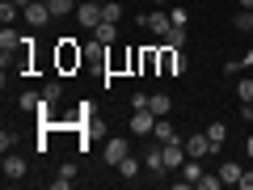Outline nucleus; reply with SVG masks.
I'll use <instances>...</instances> for the list:
<instances>
[{"instance_id": "28", "label": "nucleus", "mask_w": 253, "mask_h": 190, "mask_svg": "<svg viewBox=\"0 0 253 190\" xmlns=\"http://www.w3.org/2000/svg\"><path fill=\"white\" fill-rule=\"evenodd\" d=\"M101 13H106V21H114V26H118V17H123V4H114V0H110V4H101Z\"/></svg>"}, {"instance_id": "26", "label": "nucleus", "mask_w": 253, "mask_h": 190, "mask_svg": "<svg viewBox=\"0 0 253 190\" xmlns=\"http://www.w3.org/2000/svg\"><path fill=\"white\" fill-rule=\"evenodd\" d=\"M194 186H199V190H219L224 182H219V173H203V178L194 182Z\"/></svg>"}, {"instance_id": "30", "label": "nucleus", "mask_w": 253, "mask_h": 190, "mask_svg": "<svg viewBox=\"0 0 253 190\" xmlns=\"http://www.w3.org/2000/svg\"><path fill=\"white\" fill-rule=\"evenodd\" d=\"M169 17H173V26H186V21H190L186 9H169Z\"/></svg>"}, {"instance_id": "23", "label": "nucleus", "mask_w": 253, "mask_h": 190, "mask_svg": "<svg viewBox=\"0 0 253 190\" xmlns=\"http://www.w3.org/2000/svg\"><path fill=\"white\" fill-rule=\"evenodd\" d=\"M207 136H211V144H215V152H219V144H224V136H228V123H211Z\"/></svg>"}, {"instance_id": "17", "label": "nucleus", "mask_w": 253, "mask_h": 190, "mask_svg": "<svg viewBox=\"0 0 253 190\" xmlns=\"http://www.w3.org/2000/svg\"><path fill=\"white\" fill-rule=\"evenodd\" d=\"M199 178H203V165H199V156H190V161L181 165V182H190V186H194Z\"/></svg>"}, {"instance_id": "1", "label": "nucleus", "mask_w": 253, "mask_h": 190, "mask_svg": "<svg viewBox=\"0 0 253 190\" xmlns=\"http://www.w3.org/2000/svg\"><path fill=\"white\" fill-rule=\"evenodd\" d=\"M186 72V55H181V47H165L161 51V76H181Z\"/></svg>"}, {"instance_id": "3", "label": "nucleus", "mask_w": 253, "mask_h": 190, "mask_svg": "<svg viewBox=\"0 0 253 190\" xmlns=\"http://www.w3.org/2000/svg\"><path fill=\"white\" fill-rule=\"evenodd\" d=\"M84 51L72 43V38H59V68H81Z\"/></svg>"}, {"instance_id": "14", "label": "nucleus", "mask_w": 253, "mask_h": 190, "mask_svg": "<svg viewBox=\"0 0 253 190\" xmlns=\"http://www.w3.org/2000/svg\"><path fill=\"white\" fill-rule=\"evenodd\" d=\"M148 110H152L156 118H161V114H169V110H173V101H169V93H152V97H148Z\"/></svg>"}, {"instance_id": "34", "label": "nucleus", "mask_w": 253, "mask_h": 190, "mask_svg": "<svg viewBox=\"0 0 253 190\" xmlns=\"http://www.w3.org/2000/svg\"><path fill=\"white\" fill-rule=\"evenodd\" d=\"M152 4H165V0H152Z\"/></svg>"}, {"instance_id": "16", "label": "nucleus", "mask_w": 253, "mask_h": 190, "mask_svg": "<svg viewBox=\"0 0 253 190\" xmlns=\"http://www.w3.org/2000/svg\"><path fill=\"white\" fill-rule=\"evenodd\" d=\"M21 43H26V38H17V30H13V26L0 30V51H4V55H9L13 47H21Z\"/></svg>"}, {"instance_id": "6", "label": "nucleus", "mask_w": 253, "mask_h": 190, "mask_svg": "<svg viewBox=\"0 0 253 190\" xmlns=\"http://www.w3.org/2000/svg\"><path fill=\"white\" fill-rule=\"evenodd\" d=\"M152 127H156V114L152 110H135V114H131V131H135V136H152Z\"/></svg>"}, {"instance_id": "31", "label": "nucleus", "mask_w": 253, "mask_h": 190, "mask_svg": "<svg viewBox=\"0 0 253 190\" xmlns=\"http://www.w3.org/2000/svg\"><path fill=\"white\" fill-rule=\"evenodd\" d=\"M245 152H249V161H253V136H249V140H245Z\"/></svg>"}, {"instance_id": "10", "label": "nucleus", "mask_w": 253, "mask_h": 190, "mask_svg": "<svg viewBox=\"0 0 253 190\" xmlns=\"http://www.w3.org/2000/svg\"><path fill=\"white\" fill-rule=\"evenodd\" d=\"M76 21H81V26H101V21H106V13H101V4H81V9H76Z\"/></svg>"}, {"instance_id": "32", "label": "nucleus", "mask_w": 253, "mask_h": 190, "mask_svg": "<svg viewBox=\"0 0 253 190\" xmlns=\"http://www.w3.org/2000/svg\"><path fill=\"white\" fill-rule=\"evenodd\" d=\"M13 4H21V9H26V4H34V0H13Z\"/></svg>"}, {"instance_id": "12", "label": "nucleus", "mask_w": 253, "mask_h": 190, "mask_svg": "<svg viewBox=\"0 0 253 190\" xmlns=\"http://www.w3.org/2000/svg\"><path fill=\"white\" fill-rule=\"evenodd\" d=\"M123 156H131V144H126V140H110L106 144V165H118Z\"/></svg>"}, {"instance_id": "21", "label": "nucleus", "mask_w": 253, "mask_h": 190, "mask_svg": "<svg viewBox=\"0 0 253 190\" xmlns=\"http://www.w3.org/2000/svg\"><path fill=\"white\" fill-rule=\"evenodd\" d=\"M114 169L123 173V178H135V173H139V161H135V156H123V161H118Z\"/></svg>"}, {"instance_id": "13", "label": "nucleus", "mask_w": 253, "mask_h": 190, "mask_svg": "<svg viewBox=\"0 0 253 190\" xmlns=\"http://www.w3.org/2000/svg\"><path fill=\"white\" fill-rule=\"evenodd\" d=\"M93 38H97L101 47H114V43H118V30H114V21H101V26H93Z\"/></svg>"}, {"instance_id": "20", "label": "nucleus", "mask_w": 253, "mask_h": 190, "mask_svg": "<svg viewBox=\"0 0 253 190\" xmlns=\"http://www.w3.org/2000/svg\"><path fill=\"white\" fill-rule=\"evenodd\" d=\"M46 4H51L55 17H68V13H76V0H46Z\"/></svg>"}, {"instance_id": "25", "label": "nucleus", "mask_w": 253, "mask_h": 190, "mask_svg": "<svg viewBox=\"0 0 253 190\" xmlns=\"http://www.w3.org/2000/svg\"><path fill=\"white\" fill-rule=\"evenodd\" d=\"M59 93H63L59 81H46V85H42V101H46V106H51V101H59Z\"/></svg>"}, {"instance_id": "2", "label": "nucleus", "mask_w": 253, "mask_h": 190, "mask_svg": "<svg viewBox=\"0 0 253 190\" xmlns=\"http://www.w3.org/2000/svg\"><path fill=\"white\" fill-rule=\"evenodd\" d=\"M51 17H55V13H51V4H46V0H34V4H26V26H30V30H42Z\"/></svg>"}, {"instance_id": "27", "label": "nucleus", "mask_w": 253, "mask_h": 190, "mask_svg": "<svg viewBox=\"0 0 253 190\" xmlns=\"http://www.w3.org/2000/svg\"><path fill=\"white\" fill-rule=\"evenodd\" d=\"M232 26H236V30H245V34H249V30H253V9L236 13V17H232Z\"/></svg>"}, {"instance_id": "33", "label": "nucleus", "mask_w": 253, "mask_h": 190, "mask_svg": "<svg viewBox=\"0 0 253 190\" xmlns=\"http://www.w3.org/2000/svg\"><path fill=\"white\" fill-rule=\"evenodd\" d=\"M241 9H253V0H241Z\"/></svg>"}, {"instance_id": "18", "label": "nucleus", "mask_w": 253, "mask_h": 190, "mask_svg": "<svg viewBox=\"0 0 253 190\" xmlns=\"http://www.w3.org/2000/svg\"><path fill=\"white\" fill-rule=\"evenodd\" d=\"M152 140H161V144H169V140H177V136H173V127H169V118H156V127H152Z\"/></svg>"}, {"instance_id": "4", "label": "nucleus", "mask_w": 253, "mask_h": 190, "mask_svg": "<svg viewBox=\"0 0 253 190\" xmlns=\"http://www.w3.org/2000/svg\"><path fill=\"white\" fill-rule=\"evenodd\" d=\"M190 161V152H186V140H169V144H165V165H169V169H181V165Z\"/></svg>"}, {"instance_id": "15", "label": "nucleus", "mask_w": 253, "mask_h": 190, "mask_svg": "<svg viewBox=\"0 0 253 190\" xmlns=\"http://www.w3.org/2000/svg\"><path fill=\"white\" fill-rule=\"evenodd\" d=\"M17 17H26V9H21V4H13V0H4V4H0V21H4V26H13Z\"/></svg>"}, {"instance_id": "7", "label": "nucleus", "mask_w": 253, "mask_h": 190, "mask_svg": "<svg viewBox=\"0 0 253 190\" xmlns=\"http://www.w3.org/2000/svg\"><path fill=\"white\" fill-rule=\"evenodd\" d=\"M186 152L203 161L207 152H215V144H211V136H207V131H199V136H190V140H186Z\"/></svg>"}, {"instance_id": "11", "label": "nucleus", "mask_w": 253, "mask_h": 190, "mask_svg": "<svg viewBox=\"0 0 253 190\" xmlns=\"http://www.w3.org/2000/svg\"><path fill=\"white\" fill-rule=\"evenodd\" d=\"M241 178H245V165H236V161L219 165V182H224V186H241Z\"/></svg>"}, {"instance_id": "29", "label": "nucleus", "mask_w": 253, "mask_h": 190, "mask_svg": "<svg viewBox=\"0 0 253 190\" xmlns=\"http://www.w3.org/2000/svg\"><path fill=\"white\" fill-rule=\"evenodd\" d=\"M236 97H241V101H253V81H249V76L236 85Z\"/></svg>"}, {"instance_id": "9", "label": "nucleus", "mask_w": 253, "mask_h": 190, "mask_svg": "<svg viewBox=\"0 0 253 190\" xmlns=\"http://www.w3.org/2000/svg\"><path fill=\"white\" fill-rule=\"evenodd\" d=\"M4 178H9V182H21V178H26V156L4 152Z\"/></svg>"}, {"instance_id": "22", "label": "nucleus", "mask_w": 253, "mask_h": 190, "mask_svg": "<svg viewBox=\"0 0 253 190\" xmlns=\"http://www.w3.org/2000/svg\"><path fill=\"white\" fill-rule=\"evenodd\" d=\"M72 178H76V169H72V165H63V169H59V178H55L51 186H55V190H68V186H72Z\"/></svg>"}, {"instance_id": "8", "label": "nucleus", "mask_w": 253, "mask_h": 190, "mask_svg": "<svg viewBox=\"0 0 253 190\" xmlns=\"http://www.w3.org/2000/svg\"><path fill=\"white\" fill-rule=\"evenodd\" d=\"M144 165H148V173H165V169H169V165H165V144H148Z\"/></svg>"}, {"instance_id": "5", "label": "nucleus", "mask_w": 253, "mask_h": 190, "mask_svg": "<svg viewBox=\"0 0 253 190\" xmlns=\"http://www.w3.org/2000/svg\"><path fill=\"white\" fill-rule=\"evenodd\" d=\"M139 26H148L156 38H165L173 30V17H169V13H148V17H139Z\"/></svg>"}, {"instance_id": "24", "label": "nucleus", "mask_w": 253, "mask_h": 190, "mask_svg": "<svg viewBox=\"0 0 253 190\" xmlns=\"http://www.w3.org/2000/svg\"><path fill=\"white\" fill-rule=\"evenodd\" d=\"M161 43H165V47H181V43H186V26H173L169 34L161 38Z\"/></svg>"}, {"instance_id": "19", "label": "nucleus", "mask_w": 253, "mask_h": 190, "mask_svg": "<svg viewBox=\"0 0 253 190\" xmlns=\"http://www.w3.org/2000/svg\"><path fill=\"white\" fill-rule=\"evenodd\" d=\"M17 106H21V110H38V106H46V101H42V93L26 89V93H21V97H17Z\"/></svg>"}]
</instances>
